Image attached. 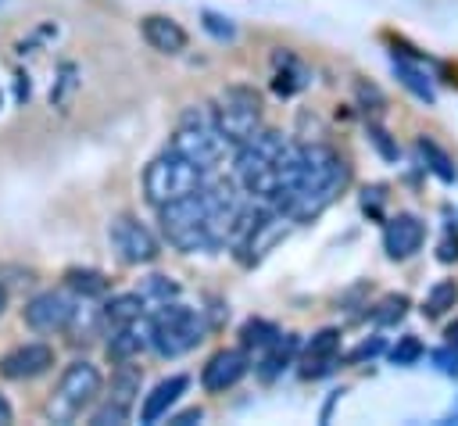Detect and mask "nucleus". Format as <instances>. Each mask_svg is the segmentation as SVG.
I'll use <instances>...</instances> for the list:
<instances>
[{"instance_id": "nucleus-20", "label": "nucleus", "mask_w": 458, "mask_h": 426, "mask_svg": "<svg viewBox=\"0 0 458 426\" xmlns=\"http://www.w3.org/2000/svg\"><path fill=\"white\" fill-rule=\"evenodd\" d=\"M419 154H422V161H426V168L440 179V183H454L458 179V168H454V158L437 143V140H429V136H419Z\"/></svg>"}, {"instance_id": "nucleus-26", "label": "nucleus", "mask_w": 458, "mask_h": 426, "mask_svg": "<svg viewBox=\"0 0 458 426\" xmlns=\"http://www.w3.org/2000/svg\"><path fill=\"white\" fill-rule=\"evenodd\" d=\"M276 326L272 322H265V319H247L243 322V329H240V344L250 351V347H265V344H272L276 340Z\"/></svg>"}, {"instance_id": "nucleus-25", "label": "nucleus", "mask_w": 458, "mask_h": 426, "mask_svg": "<svg viewBox=\"0 0 458 426\" xmlns=\"http://www.w3.org/2000/svg\"><path fill=\"white\" fill-rule=\"evenodd\" d=\"M64 279H68V286H72L75 294H82V297H97V294L107 290V279H104L100 272H93V268H72Z\"/></svg>"}, {"instance_id": "nucleus-9", "label": "nucleus", "mask_w": 458, "mask_h": 426, "mask_svg": "<svg viewBox=\"0 0 458 426\" xmlns=\"http://www.w3.org/2000/svg\"><path fill=\"white\" fill-rule=\"evenodd\" d=\"M107 240H111V251L118 254V261H125V265H150V261L161 254L154 233H150L140 218H132V215L111 218Z\"/></svg>"}, {"instance_id": "nucleus-14", "label": "nucleus", "mask_w": 458, "mask_h": 426, "mask_svg": "<svg viewBox=\"0 0 458 426\" xmlns=\"http://www.w3.org/2000/svg\"><path fill=\"white\" fill-rule=\"evenodd\" d=\"M54 365V347L50 344H21L0 358V376L7 379H36Z\"/></svg>"}, {"instance_id": "nucleus-17", "label": "nucleus", "mask_w": 458, "mask_h": 426, "mask_svg": "<svg viewBox=\"0 0 458 426\" xmlns=\"http://www.w3.org/2000/svg\"><path fill=\"white\" fill-rule=\"evenodd\" d=\"M186 387H190V376H168V379H161L147 397H143V408H140V422H157L182 394H186Z\"/></svg>"}, {"instance_id": "nucleus-3", "label": "nucleus", "mask_w": 458, "mask_h": 426, "mask_svg": "<svg viewBox=\"0 0 458 426\" xmlns=\"http://www.w3.org/2000/svg\"><path fill=\"white\" fill-rule=\"evenodd\" d=\"M147 337H150V347L161 354V358H179L186 351H193L200 340H204V319L197 308H186V304H161L150 319H147Z\"/></svg>"}, {"instance_id": "nucleus-12", "label": "nucleus", "mask_w": 458, "mask_h": 426, "mask_svg": "<svg viewBox=\"0 0 458 426\" xmlns=\"http://www.w3.org/2000/svg\"><path fill=\"white\" fill-rule=\"evenodd\" d=\"M250 369V358H247V347H222L208 358V365L200 369V383L208 394H222L229 387H236Z\"/></svg>"}, {"instance_id": "nucleus-37", "label": "nucleus", "mask_w": 458, "mask_h": 426, "mask_svg": "<svg viewBox=\"0 0 458 426\" xmlns=\"http://www.w3.org/2000/svg\"><path fill=\"white\" fill-rule=\"evenodd\" d=\"M14 419V412H11V405H7V397L0 394V426H7Z\"/></svg>"}, {"instance_id": "nucleus-21", "label": "nucleus", "mask_w": 458, "mask_h": 426, "mask_svg": "<svg viewBox=\"0 0 458 426\" xmlns=\"http://www.w3.org/2000/svg\"><path fill=\"white\" fill-rule=\"evenodd\" d=\"M100 319H104L111 329H114V326H125V322H136V319H143V297H140V294H118V297H111V301L104 304Z\"/></svg>"}, {"instance_id": "nucleus-6", "label": "nucleus", "mask_w": 458, "mask_h": 426, "mask_svg": "<svg viewBox=\"0 0 458 426\" xmlns=\"http://www.w3.org/2000/svg\"><path fill=\"white\" fill-rule=\"evenodd\" d=\"M157 215H161V233H165V240H168L175 251L193 254V251H208V247H211L208 208H204L200 190L190 193V197H179V200L161 204Z\"/></svg>"}, {"instance_id": "nucleus-23", "label": "nucleus", "mask_w": 458, "mask_h": 426, "mask_svg": "<svg viewBox=\"0 0 458 426\" xmlns=\"http://www.w3.org/2000/svg\"><path fill=\"white\" fill-rule=\"evenodd\" d=\"M454 304H458V283H454V279H440V283L426 294L422 315H426V319H440V315L451 311Z\"/></svg>"}, {"instance_id": "nucleus-22", "label": "nucleus", "mask_w": 458, "mask_h": 426, "mask_svg": "<svg viewBox=\"0 0 458 426\" xmlns=\"http://www.w3.org/2000/svg\"><path fill=\"white\" fill-rule=\"evenodd\" d=\"M394 75H397V79H401V86H404V89H411L419 100H426V104H433V100H437L429 75H426L422 68H415L411 61H401V57H394Z\"/></svg>"}, {"instance_id": "nucleus-32", "label": "nucleus", "mask_w": 458, "mask_h": 426, "mask_svg": "<svg viewBox=\"0 0 458 426\" xmlns=\"http://www.w3.org/2000/svg\"><path fill=\"white\" fill-rule=\"evenodd\" d=\"M437 258H440V261H458V233H454V229H447V233L440 236Z\"/></svg>"}, {"instance_id": "nucleus-27", "label": "nucleus", "mask_w": 458, "mask_h": 426, "mask_svg": "<svg viewBox=\"0 0 458 426\" xmlns=\"http://www.w3.org/2000/svg\"><path fill=\"white\" fill-rule=\"evenodd\" d=\"M422 358V340L415 337V333H404L394 347H390V362L394 365H415Z\"/></svg>"}, {"instance_id": "nucleus-36", "label": "nucleus", "mask_w": 458, "mask_h": 426, "mask_svg": "<svg viewBox=\"0 0 458 426\" xmlns=\"http://www.w3.org/2000/svg\"><path fill=\"white\" fill-rule=\"evenodd\" d=\"M444 337H447V351H451V354H454V362H458V319L447 326V333H444Z\"/></svg>"}, {"instance_id": "nucleus-7", "label": "nucleus", "mask_w": 458, "mask_h": 426, "mask_svg": "<svg viewBox=\"0 0 458 426\" xmlns=\"http://www.w3.org/2000/svg\"><path fill=\"white\" fill-rule=\"evenodd\" d=\"M100 383L104 379H100V369L93 362H82V358L72 362L61 372V379H57V387H54V394L47 401V415L54 422H75L82 415V408H89L97 401Z\"/></svg>"}, {"instance_id": "nucleus-4", "label": "nucleus", "mask_w": 458, "mask_h": 426, "mask_svg": "<svg viewBox=\"0 0 458 426\" xmlns=\"http://www.w3.org/2000/svg\"><path fill=\"white\" fill-rule=\"evenodd\" d=\"M172 150L208 172V168H218L225 161L233 143L218 132L211 111H186L179 129H175V136H172Z\"/></svg>"}, {"instance_id": "nucleus-24", "label": "nucleus", "mask_w": 458, "mask_h": 426, "mask_svg": "<svg viewBox=\"0 0 458 426\" xmlns=\"http://www.w3.org/2000/svg\"><path fill=\"white\" fill-rule=\"evenodd\" d=\"M279 61H283V68L276 72V82H272V86H276V93L290 97V93H297L301 86H308V72H304L290 54H283Z\"/></svg>"}, {"instance_id": "nucleus-11", "label": "nucleus", "mask_w": 458, "mask_h": 426, "mask_svg": "<svg viewBox=\"0 0 458 426\" xmlns=\"http://www.w3.org/2000/svg\"><path fill=\"white\" fill-rule=\"evenodd\" d=\"M140 379L143 372L129 362H122V369L111 376V394L104 401V408L93 412V426H111V422H125L129 419V408H132V397L140 394Z\"/></svg>"}, {"instance_id": "nucleus-10", "label": "nucleus", "mask_w": 458, "mask_h": 426, "mask_svg": "<svg viewBox=\"0 0 458 426\" xmlns=\"http://www.w3.org/2000/svg\"><path fill=\"white\" fill-rule=\"evenodd\" d=\"M25 326L36 329V333H61L72 326V315H75V301L61 290H47V294H36L25 308Z\"/></svg>"}, {"instance_id": "nucleus-29", "label": "nucleus", "mask_w": 458, "mask_h": 426, "mask_svg": "<svg viewBox=\"0 0 458 426\" xmlns=\"http://www.w3.org/2000/svg\"><path fill=\"white\" fill-rule=\"evenodd\" d=\"M147 294H150V297H157V301L165 304V301H172V297L179 294V286H175L168 276H150V279L143 283V294H140V297H147Z\"/></svg>"}, {"instance_id": "nucleus-13", "label": "nucleus", "mask_w": 458, "mask_h": 426, "mask_svg": "<svg viewBox=\"0 0 458 426\" xmlns=\"http://www.w3.org/2000/svg\"><path fill=\"white\" fill-rule=\"evenodd\" d=\"M422 240H426V226H422V218H415V215H408V211L386 218V226H383V251H386L394 261L411 258V254L422 247Z\"/></svg>"}, {"instance_id": "nucleus-30", "label": "nucleus", "mask_w": 458, "mask_h": 426, "mask_svg": "<svg viewBox=\"0 0 458 426\" xmlns=\"http://www.w3.org/2000/svg\"><path fill=\"white\" fill-rule=\"evenodd\" d=\"M369 140L376 143V150H379L386 161H394V158H397V143L390 140V132H386L383 125H376V122H372V125H369Z\"/></svg>"}, {"instance_id": "nucleus-2", "label": "nucleus", "mask_w": 458, "mask_h": 426, "mask_svg": "<svg viewBox=\"0 0 458 426\" xmlns=\"http://www.w3.org/2000/svg\"><path fill=\"white\" fill-rule=\"evenodd\" d=\"M290 158H293V143L283 140L279 132H254L247 143L236 147V161H233V172H236V183L250 193V197H276L283 179H286V168H290Z\"/></svg>"}, {"instance_id": "nucleus-1", "label": "nucleus", "mask_w": 458, "mask_h": 426, "mask_svg": "<svg viewBox=\"0 0 458 426\" xmlns=\"http://www.w3.org/2000/svg\"><path fill=\"white\" fill-rule=\"evenodd\" d=\"M347 179H351V168L333 147H326V143L297 147V161H293L290 183L279 190L276 204H279V211L290 215V222L318 218L340 197Z\"/></svg>"}, {"instance_id": "nucleus-31", "label": "nucleus", "mask_w": 458, "mask_h": 426, "mask_svg": "<svg viewBox=\"0 0 458 426\" xmlns=\"http://www.w3.org/2000/svg\"><path fill=\"white\" fill-rule=\"evenodd\" d=\"M204 29H208L215 39H233V36H236V29L229 25V18H222V14H215V11H204Z\"/></svg>"}, {"instance_id": "nucleus-38", "label": "nucleus", "mask_w": 458, "mask_h": 426, "mask_svg": "<svg viewBox=\"0 0 458 426\" xmlns=\"http://www.w3.org/2000/svg\"><path fill=\"white\" fill-rule=\"evenodd\" d=\"M4 308H7V290L0 286V315H4Z\"/></svg>"}, {"instance_id": "nucleus-8", "label": "nucleus", "mask_w": 458, "mask_h": 426, "mask_svg": "<svg viewBox=\"0 0 458 426\" xmlns=\"http://www.w3.org/2000/svg\"><path fill=\"white\" fill-rule=\"evenodd\" d=\"M211 118H215L218 132L233 147H240V143H247L261 129V100L247 86H229L218 97V107H211Z\"/></svg>"}, {"instance_id": "nucleus-33", "label": "nucleus", "mask_w": 458, "mask_h": 426, "mask_svg": "<svg viewBox=\"0 0 458 426\" xmlns=\"http://www.w3.org/2000/svg\"><path fill=\"white\" fill-rule=\"evenodd\" d=\"M379 351H383V340H379V337H369V340H361L347 358H351V362H365V358H372V354H379Z\"/></svg>"}, {"instance_id": "nucleus-19", "label": "nucleus", "mask_w": 458, "mask_h": 426, "mask_svg": "<svg viewBox=\"0 0 458 426\" xmlns=\"http://www.w3.org/2000/svg\"><path fill=\"white\" fill-rule=\"evenodd\" d=\"M261 351H265V358L258 362V376H261V379H276V376L293 362L297 337H293V333H276V340L265 344Z\"/></svg>"}, {"instance_id": "nucleus-39", "label": "nucleus", "mask_w": 458, "mask_h": 426, "mask_svg": "<svg viewBox=\"0 0 458 426\" xmlns=\"http://www.w3.org/2000/svg\"><path fill=\"white\" fill-rule=\"evenodd\" d=\"M0 104H4V93H0Z\"/></svg>"}, {"instance_id": "nucleus-35", "label": "nucleus", "mask_w": 458, "mask_h": 426, "mask_svg": "<svg viewBox=\"0 0 458 426\" xmlns=\"http://www.w3.org/2000/svg\"><path fill=\"white\" fill-rule=\"evenodd\" d=\"M200 419H204V412H200V408H186V412H179L172 422H175V426H190V422H200Z\"/></svg>"}, {"instance_id": "nucleus-16", "label": "nucleus", "mask_w": 458, "mask_h": 426, "mask_svg": "<svg viewBox=\"0 0 458 426\" xmlns=\"http://www.w3.org/2000/svg\"><path fill=\"white\" fill-rule=\"evenodd\" d=\"M336 347H340V329H318L308 347H304V369L301 376H326L336 365Z\"/></svg>"}, {"instance_id": "nucleus-18", "label": "nucleus", "mask_w": 458, "mask_h": 426, "mask_svg": "<svg viewBox=\"0 0 458 426\" xmlns=\"http://www.w3.org/2000/svg\"><path fill=\"white\" fill-rule=\"evenodd\" d=\"M143 347H150V337H147V322L136 319V322L114 326V333H111V340H107V358L122 365V362L136 358Z\"/></svg>"}, {"instance_id": "nucleus-28", "label": "nucleus", "mask_w": 458, "mask_h": 426, "mask_svg": "<svg viewBox=\"0 0 458 426\" xmlns=\"http://www.w3.org/2000/svg\"><path fill=\"white\" fill-rule=\"evenodd\" d=\"M404 311H408V297H404V294H390V297L379 301V311H376L372 319H376L379 326H390V322H397Z\"/></svg>"}, {"instance_id": "nucleus-5", "label": "nucleus", "mask_w": 458, "mask_h": 426, "mask_svg": "<svg viewBox=\"0 0 458 426\" xmlns=\"http://www.w3.org/2000/svg\"><path fill=\"white\" fill-rule=\"evenodd\" d=\"M200 186H204V168H197L193 161H186L175 150L157 154L143 172V193L154 208H161L168 200H179V197H190Z\"/></svg>"}, {"instance_id": "nucleus-15", "label": "nucleus", "mask_w": 458, "mask_h": 426, "mask_svg": "<svg viewBox=\"0 0 458 426\" xmlns=\"http://www.w3.org/2000/svg\"><path fill=\"white\" fill-rule=\"evenodd\" d=\"M140 32H143L147 47H154L157 54H182L186 43H190L186 29L175 18H168V14H147L140 21Z\"/></svg>"}, {"instance_id": "nucleus-34", "label": "nucleus", "mask_w": 458, "mask_h": 426, "mask_svg": "<svg viewBox=\"0 0 458 426\" xmlns=\"http://www.w3.org/2000/svg\"><path fill=\"white\" fill-rule=\"evenodd\" d=\"M383 197H386V193H383V186H372V190L365 186V193H361V208H365V211H372V215H379Z\"/></svg>"}]
</instances>
